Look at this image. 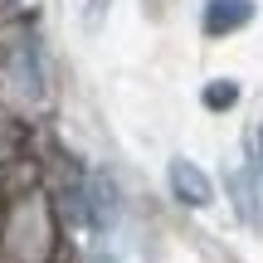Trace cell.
Segmentation results:
<instances>
[{"instance_id":"6da1fadb","label":"cell","mask_w":263,"mask_h":263,"mask_svg":"<svg viewBox=\"0 0 263 263\" xmlns=\"http://www.w3.org/2000/svg\"><path fill=\"white\" fill-rule=\"evenodd\" d=\"M0 239H5L10 254L25 258V263L44 258L49 249H54V215H49L44 195H25V200H15V205L5 210V219H0Z\"/></svg>"},{"instance_id":"52a82bcc","label":"cell","mask_w":263,"mask_h":263,"mask_svg":"<svg viewBox=\"0 0 263 263\" xmlns=\"http://www.w3.org/2000/svg\"><path fill=\"white\" fill-rule=\"evenodd\" d=\"M107 5H112V0H88V10H83V20H88V29H98L107 20Z\"/></svg>"},{"instance_id":"277c9868","label":"cell","mask_w":263,"mask_h":263,"mask_svg":"<svg viewBox=\"0 0 263 263\" xmlns=\"http://www.w3.org/2000/svg\"><path fill=\"white\" fill-rule=\"evenodd\" d=\"M5 68H10V78H15V88H20L25 98H39V93H44L39 54H34V44H29V39H15V49H10V59H5Z\"/></svg>"},{"instance_id":"7a4b0ae2","label":"cell","mask_w":263,"mask_h":263,"mask_svg":"<svg viewBox=\"0 0 263 263\" xmlns=\"http://www.w3.org/2000/svg\"><path fill=\"white\" fill-rule=\"evenodd\" d=\"M166 180H171V195H176L180 205H190V210H205L210 200H215V185H210V176H205V171H200L190 156H171Z\"/></svg>"},{"instance_id":"5b68a950","label":"cell","mask_w":263,"mask_h":263,"mask_svg":"<svg viewBox=\"0 0 263 263\" xmlns=\"http://www.w3.org/2000/svg\"><path fill=\"white\" fill-rule=\"evenodd\" d=\"M229 195H234V210H239V219H263V210H258V190H254V180L244 176V171H229Z\"/></svg>"},{"instance_id":"8992f818","label":"cell","mask_w":263,"mask_h":263,"mask_svg":"<svg viewBox=\"0 0 263 263\" xmlns=\"http://www.w3.org/2000/svg\"><path fill=\"white\" fill-rule=\"evenodd\" d=\"M239 103V88L229 83V78H215V83L205 88V107H215V112H224V107Z\"/></svg>"},{"instance_id":"3957f363","label":"cell","mask_w":263,"mask_h":263,"mask_svg":"<svg viewBox=\"0 0 263 263\" xmlns=\"http://www.w3.org/2000/svg\"><path fill=\"white\" fill-rule=\"evenodd\" d=\"M258 5L254 0H205V10H200V29H205L210 39H224L234 34V29L254 25Z\"/></svg>"},{"instance_id":"ba28073f","label":"cell","mask_w":263,"mask_h":263,"mask_svg":"<svg viewBox=\"0 0 263 263\" xmlns=\"http://www.w3.org/2000/svg\"><path fill=\"white\" fill-rule=\"evenodd\" d=\"M254 161H258V180H263V117H258V127H254Z\"/></svg>"}]
</instances>
